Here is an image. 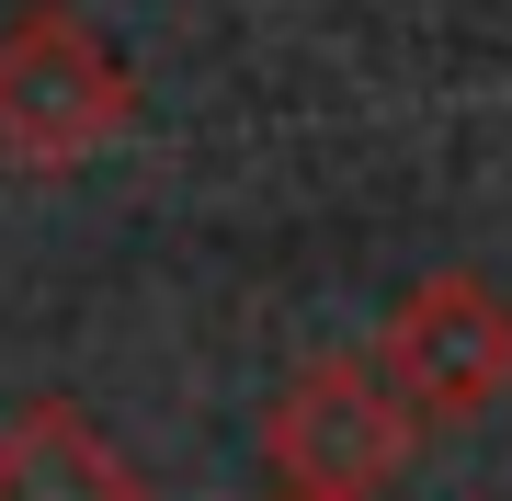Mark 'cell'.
<instances>
[{
	"label": "cell",
	"mask_w": 512,
	"mask_h": 501,
	"mask_svg": "<svg viewBox=\"0 0 512 501\" xmlns=\"http://www.w3.org/2000/svg\"><path fill=\"white\" fill-rule=\"evenodd\" d=\"M137 126V69L114 57L69 0H23L0 23V171H57L103 160Z\"/></svg>",
	"instance_id": "obj_1"
},
{
	"label": "cell",
	"mask_w": 512,
	"mask_h": 501,
	"mask_svg": "<svg viewBox=\"0 0 512 501\" xmlns=\"http://www.w3.org/2000/svg\"><path fill=\"white\" fill-rule=\"evenodd\" d=\"M410 445H421V422L376 376V353H308L262 410L274 501H376L410 467Z\"/></svg>",
	"instance_id": "obj_2"
},
{
	"label": "cell",
	"mask_w": 512,
	"mask_h": 501,
	"mask_svg": "<svg viewBox=\"0 0 512 501\" xmlns=\"http://www.w3.org/2000/svg\"><path fill=\"white\" fill-rule=\"evenodd\" d=\"M376 376L399 388L421 433L501 410L512 399V297L490 274H421L376 331Z\"/></svg>",
	"instance_id": "obj_3"
},
{
	"label": "cell",
	"mask_w": 512,
	"mask_h": 501,
	"mask_svg": "<svg viewBox=\"0 0 512 501\" xmlns=\"http://www.w3.org/2000/svg\"><path fill=\"white\" fill-rule=\"evenodd\" d=\"M0 501H148V479L92 433L80 399H23L0 422Z\"/></svg>",
	"instance_id": "obj_4"
}]
</instances>
